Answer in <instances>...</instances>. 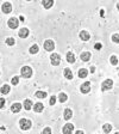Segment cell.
Returning <instances> with one entry per match:
<instances>
[{"label":"cell","instance_id":"6da1fadb","mask_svg":"<svg viewBox=\"0 0 119 134\" xmlns=\"http://www.w3.org/2000/svg\"><path fill=\"white\" fill-rule=\"evenodd\" d=\"M31 126H32V122L28 119H22L19 121V127L22 131H29L31 128Z\"/></svg>","mask_w":119,"mask_h":134},{"label":"cell","instance_id":"7a4b0ae2","mask_svg":"<svg viewBox=\"0 0 119 134\" xmlns=\"http://www.w3.org/2000/svg\"><path fill=\"white\" fill-rule=\"evenodd\" d=\"M20 74H22V77L23 78H25V79L31 78V75H32V70H31V67H29V66L22 67V70H20Z\"/></svg>","mask_w":119,"mask_h":134},{"label":"cell","instance_id":"3957f363","mask_svg":"<svg viewBox=\"0 0 119 134\" xmlns=\"http://www.w3.org/2000/svg\"><path fill=\"white\" fill-rule=\"evenodd\" d=\"M50 61H51V65H53V66H58L60 62H61V56L58 55V54H56V53L51 54V56H50Z\"/></svg>","mask_w":119,"mask_h":134},{"label":"cell","instance_id":"277c9868","mask_svg":"<svg viewBox=\"0 0 119 134\" xmlns=\"http://www.w3.org/2000/svg\"><path fill=\"white\" fill-rule=\"evenodd\" d=\"M43 46H44V49L47 50V52H53V50L55 49V43H54L53 40H47Z\"/></svg>","mask_w":119,"mask_h":134},{"label":"cell","instance_id":"5b68a950","mask_svg":"<svg viewBox=\"0 0 119 134\" xmlns=\"http://www.w3.org/2000/svg\"><path fill=\"white\" fill-rule=\"evenodd\" d=\"M7 25H8V28H11V29H17L18 28V25H19V20L17 19L16 17H12V18L8 19Z\"/></svg>","mask_w":119,"mask_h":134},{"label":"cell","instance_id":"8992f818","mask_svg":"<svg viewBox=\"0 0 119 134\" xmlns=\"http://www.w3.org/2000/svg\"><path fill=\"white\" fill-rule=\"evenodd\" d=\"M113 86V80L112 79H106L103 84H101V90L106 91V90H111Z\"/></svg>","mask_w":119,"mask_h":134},{"label":"cell","instance_id":"52a82bcc","mask_svg":"<svg viewBox=\"0 0 119 134\" xmlns=\"http://www.w3.org/2000/svg\"><path fill=\"white\" fill-rule=\"evenodd\" d=\"M73 131H74V125H73V123H67V125H64L63 129H62L63 134H72Z\"/></svg>","mask_w":119,"mask_h":134},{"label":"cell","instance_id":"ba28073f","mask_svg":"<svg viewBox=\"0 0 119 134\" xmlns=\"http://www.w3.org/2000/svg\"><path fill=\"white\" fill-rule=\"evenodd\" d=\"M80 91L82 92V93H88V92L91 91V83H89V81H85V83L81 85Z\"/></svg>","mask_w":119,"mask_h":134},{"label":"cell","instance_id":"9c48e42d","mask_svg":"<svg viewBox=\"0 0 119 134\" xmlns=\"http://www.w3.org/2000/svg\"><path fill=\"white\" fill-rule=\"evenodd\" d=\"M1 10L4 13H10V12H12V5L10 3H4L1 6Z\"/></svg>","mask_w":119,"mask_h":134},{"label":"cell","instance_id":"30bf717a","mask_svg":"<svg viewBox=\"0 0 119 134\" xmlns=\"http://www.w3.org/2000/svg\"><path fill=\"white\" fill-rule=\"evenodd\" d=\"M29 29H26V28H22L19 31H18V35H19V37L20 38H26V37L29 36Z\"/></svg>","mask_w":119,"mask_h":134},{"label":"cell","instance_id":"8fae6325","mask_svg":"<svg viewBox=\"0 0 119 134\" xmlns=\"http://www.w3.org/2000/svg\"><path fill=\"white\" fill-rule=\"evenodd\" d=\"M32 109L35 113H42L43 111V109H44V105H43V103H41V102H38V103H36L35 105H32Z\"/></svg>","mask_w":119,"mask_h":134},{"label":"cell","instance_id":"7c38bea8","mask_svg":"<svg viewBox=\"0 0 119 134\" xmlns=\"http://www.w3.org/2000/svg\"><path fill=\"white\" fill-rule=\"evenodd\" d=\"M22 108H23V105L20 103H13L11 107V111L17 114V113H19L20 110H22Z\"/></svg>","mask_w":119,"mask_h":134},{"label":"cell","instance_id":"4fadbf2b","mask_svg":"<svg viewBox=\"0 0 119 134\" xmlns=\"http://www.w3.org/2000/svg\"><path fill=\"white\" fill-rule=\"evenodd\" d=\"M79 36H80V38L82 40V41H88V40L91 38V35H89V34L87 32L86 30L80 31V34H79Z\"/></svg>","mask_w":119,"mask_h":134},{"label":"cell","instance_id":"5bb4252c","mask_svg":"<svg viewBox=\"0 0 119 134\" xmlns=\"http://www.w3.org/2000/svg\"><path fill=\"white\" fill-rule=\"evenodd\" d=\"M80 58L82 61L87 62V61H89V59H91V53H89V52H83V53H81Z\"/></svg>","mask_w":119,"mask_h":134},{"label":"cell","instance_id":"9a60e30c","mask_svg":"<svg viewBox=\"0 0 119 134\" xmlns=\"http://www.w3.org/2000/svg\"><path fill=\"white\" fill-rule=\"evenodd\" d=\"M63 74H64V78H67L68 80L73 79V72H72V70H70V68H64Z\"/></svg>","mask_w":119,"mask_h":134},{"label":"cell","instance_id":"2e32d148","mask_svg":"<svg viewBox=\"0 0 119 134\" xmlns=\"http://www.w3.org/2000/svg\"><path fill=\"white\" fill-rule=\"evenodd\" d=\"M32 102H31V99H25L24 103H23V108L25 109V110H30V109H32Z\"/></svg>","mask_w":119,"mask_h":134},{"label":"cell","instance_id":"e0dca14e","mask_svg":"<svg viewBox=\"0 0 119 134\" xmlns=\"http://www.w3.org/2000/svg\"><path fill=\"white\" fill-rule=\"evenodd\" d=\"M63 117H64V120H70L73 117V111H72V109H66L63 113Z\"/></svg>","mask_w":119,"mask_h":134},{"label":"cell","instance_id":"ac0fdd59","mask_svg":"<svg viewBox=\"0 0 119 134\" xmlns=\"http://www.w3.org/2000/svg\"><path fill=\"white\" fill-rule=\"evenodd\" d=\"M78 75H79V78H86L87 75H88V71L86 70V68H80L78 72Z\"/></svg>","mask_w":119,"mask_h":134},{"label":"cell","instance_id":"d6986e66","mask_svg":"<svg viewBox=\"0 0 119 134\" xmlns=\"http://www.w3.org/2000/svg\"><path fill=\"white\" fill-rule=\"evenodd\" d=\"M66 59H67V61L69 62V64H73V62L75 61V55H74V53H73V52H68V53H67Z\"/></svg>","mask_w":119,"mask_h":134},{"label":"cell","instance_id":"ffe728a7","mask_svg":"<svg viewBox=\"0 0 119 134\" xmlns=\"http://www.w3.org/2000/svg\"><path fill=\"white\" fill-rule=\"evenodd\" d=\"M10 91H11V87H10V85H7V84L3 85V86H1V89H0V92H1L3 95H7Z\"/></svg>","mask_w":119,"mask_h":134},{"label":"cell","instance_id":"44dd1931","mask_svg":"<svg viewBox=\"0 0 119 134\" xmlns=\"http://www.w3.org/2000/svg\"><path fill=\"white\" fill-rule=\"evenodd\" d=\"M42 5H43V7H45V8H50V7H53L54 1L53 0H47V1H43Z\"/></svg>","mask_w":119,"mask_h":134},{"label":"cell","instance_id":"7402d4cb","mask_svg":"<svg viewBox=\"0 0 119 134\" xmlns=\"http://www.w3.org/2000/svg\"><path fill=\"white\" fill-rule=\"evenodd\" d=\"M35 96H36L37 98H39V99H43V98L47 97V92H44V91H37L36 93H35Z\"/></svg>","mask_w":119,"mask_h":134},{"label":"cell","instance_id":"603a6c76","mask_svg":"<svg viewBox=\"0 0 119 134\" xmlns=\"http://www.w3.org/2000/svg\"><path fill=\"white\" fill-rule=\"evenodd\" d=\"M38 50H39L38 46H37V44H33V46H31V47H30L29 52H30V54H37V53H38Z\"/></svg>","mask_w":119,"mask_h":134},{"label":"cell","instance_id":"cb8c5ba5","mask_svg":"<svg viewBox=\"0 0 119 134\" xmlns=\"http://www.w3.org/2000/svg\"><path fill=\"white\" fill-rule=\"evenodd\" d=\"M103 131H104V133H110L112 131V126L110 123H105L103 126Z\"/></svg>","mask_w":119,"mask_h":134},{"label":"cell","instance_id":"d4e9b609","mask_svg":"<svg viewBox=\"0 0 119 134\" xmlns=\"http://www.w3.org/2000/svg\"><path fill=\"white\" fill-rule=\"evenodd\" d=\"M67 99H68V96H67L66 93H63V92H62V93H60V96H58V100H60L61 103H64Z\"/></svg>","mask_w":119,"mask_h":134},{"label":"cell","instance_id":"484cf974","mask_svg":"<svg viewBox=\"0 0 119 134\" xmlns=\"http://www.w3.org/2000/svg\"><path fill=\"white\" fill-rule=\"evenodd\" d=\"M110 62H111L112 65H114V66L118 65V58H117L116 55H112L111 58H110Z\"/></svg>","mask_w":119,"mask_h":134},{"label":"cell","instance_id":"4316f807","mask_svg":"<svg viewBox=\"0 0 119 134\" xmlns=\"http://www.w3.org/2000/svg\"><path fill=\"white\" fill-rule=\"evenodd\" d=\"M14 43H16V41H14L13 37H8V38L6 40V44L7 46H13Z\"/></svg>","mask_w":119,"mask_h":134},{"label":"cell","instance_id":"83f0119b","mask_svg":"<svg viewBox=\"0 0 119 134\" xmlns=\"http://www.w3.org/2000/svg\"><path fill=\"white\" fill-rule=\"evenodd\" d=\"M11 83H12V85H18V84H19V77H18V75L13 77L12 80H11Z\"/></svg>","mask_w":119,"mask_h":134},{"label":"cell","instance_id":"f1b7e54d","mask_svg":"<svg viewBox=\"0 0 119 134\" xmlns=\"http://www.w3.org/2000/svg\"><path fill=\"white\" fill-rule=\"evenodd\" d=\"M55 103H56V97L55 96H51V97H50V100H49V104L50 105H55Z\"/></svg>","mask_w":119,"mask_h":134},{"label":"cell","instance_id":"f546056e","mask_svg":"<svg viewBox=\"0 0 119 134\" xmlns=\"http://www.w3.org/2000/svg\"><path fill=\"white\" fill-rule=\"evenodd\" d=\"M119 36H118V34H114V35H113V36H112V41H113L114 42V43H118V42H119Z\"/></svg>","mask_w":119,"mask_h":134},{"label":"cell","instance_id":"4dcf8cb0","mask_svg":"<svg viewBox=\"0 0 119 134\" xmlns=\"http://www.w3.org/2000/svg\"><path fill=\"white\" fill-rule=\"evenodd\" d=\"M42 134H51V129H50L49 127H45V128L43 129V132H42Z\"/></svg>","mask_w":119,"mask_h":134},{"label":"cell","instance_id":"1f68e13d","mask_svg":"<svg viewBox=\"0 0 119 134\" xmlns=\"http://www.w3.org/2000/svg\"><path fill=\"white\" fill-rule=\"evenodd\" d=\"M5 107V98H0V109H3Z\"/></svg>","mask_w":119,"mask_h":134},{"label":"cell","instance_id":"d6a6232c","mask_svg":"<svg viewBox=\"0 0 119 134\" xmlns=\"http://www.w3.org/2000/svg\"><path fill=\"white\" fill-rule=\"evenodd\" d=\"M100 48H101V44H100V43H97V44H95V49L99 50Z\"/></svg>","mask_w":119,"mask_h":134},{"label":"cell","instance_id":"836d02e7","mask_svg":"<svg viewBox=\"0 0 119 134\" xmlns=\"http://www.w3.org/2000/svg\"><path fill=\"white\" fill-rule=\"evenodd\" d=\"M75 134H85V133H83L82 131H76L75 132Z\"/></svg>","mask_w":119,"mask_h":134},{"label":"cell","instance_id":"e575fe53","mask_svg":"<svg viewBox=\"0 0 119 134\" xmlns=\"http://www.w3.org/2000/svg\"><path fill=\"white\" fill-rule=\"evenodd\" d=\"M91 72H92V73L95 72V67H91Z\"/></svg>","mask_w":119,"mask_h":134},{"label":"cell","instance_id":"d590c367","mask_svg":"<svg viewBox=\"0 0 119 134\" xmlns=\"http://www.w3.org/2000/svg\"><path fill=\"white\" fill-rule=\"evenodd\" d=\"M114 134H118V133H114Z\"/></svg>","mask_w":119,"mask_h":134}]
</instances>
